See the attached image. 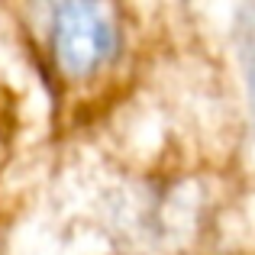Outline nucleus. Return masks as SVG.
<instances>
[{
	"instance_id": "f257e3e1",
	"label": "nucleus",
	"mask_w": 255,
	"mask_h": 255,
	"mask_svg": "<svg viewBox=\"0 0 255 255\" xmlns=\"http://www.w3.org/2000/svg\"><path fill=\"white\" fill-rule=\"evenodd\" d=\"M26 29L45 78L65 94H87L123 65V0H26Z\"/></svg>"
},
{
	"instance_id": "f03ea898",
	"label": "nucleus",
	"mask_w": 255,
	"mask_h": 255,
	"mask_svg": "<svg viewBox=\"0 0 255 255\" xmlns=\"http://www.w3.org/2000/svg\"><path fill=\"white\" fill-rule=\"evenodd\" d=\"M0 162H3V129H0Z\"/></svg>"
}]
</instances>
